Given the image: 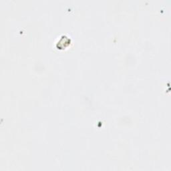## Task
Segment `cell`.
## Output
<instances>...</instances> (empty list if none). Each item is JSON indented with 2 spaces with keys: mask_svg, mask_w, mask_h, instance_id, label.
<instances>
[{
  "mask_svg": "<svg viewBox=\"0 0 171 171\" xmlns=\"http://www.w3.org/2000/svg\"><path fill=\"white\" fill-rule=\"evenodd\" d=\"M70 43V39L65 36H62L61 39L58 42V49H62V48L66 47Z\"/></svg>",
  "mask_w": 171,
  "mask_h": 171,
  "instance_id": "1",
  "label": "cell"
}]
</instances>
